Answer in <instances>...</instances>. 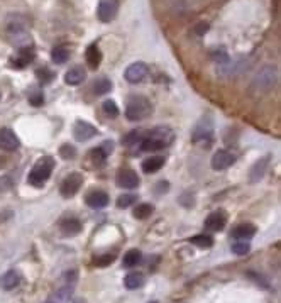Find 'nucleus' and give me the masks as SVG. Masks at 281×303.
I'll list each match as a JSON object with an SVG mask.
<instances>
[{"mask_svg":"<svg viewBox=\"0 0 281 303\" xmlns=\"http://www.w3.org/2000/svg\"><path fill=\"white\" fill-rule=\"evenodd\" d=\"M53 168H55V161H53V158H50V156H44V158H41L38 163L34 164L33 171L29 173L28 181L33 186H38L39 188V186L44 185V181L50 180Z\"/></svg>","mask_w":281,"mask_h":303,"instance_id":"nucleus-1","label":"nucleus"},{"mask_svg":"<svg viewBox=\"0 0 281 303\" xmlns=\"http://www.w3.org/2000/svg\"><path fill=\"white\" fill-rule=\"evenodd\" d=\"M151 110H153V107H151L149 100L146 97H131V100L127 102L126 107V117L131 122H139V120L149 117Z\"/></svg>","mask_w":281,"mask_h":303,"instance_id":"nucleus-2","label":"nucleus"},{"mask_svg":"<svg viewBox=\"0 0 281 303\" xmlns=\"http://www.w3.org/2000/svg\"><path fill=\"white\" fill-rule=\"evenodd\" d=\"M276 78H278V71H276L274 66H264V68L254 77L252 87L259 92H266L276 83Z\"/></svg>","mask_w":281,"mask_h":303,"instance_id":"nucleus-3","label":"nucleus"},{"mask_svg":"<svg viewBox=\"0 0 281 303\" xmlns=\"http://www.w3.org/2000/svg\"><path fill=\"white\" fill-rule=\"evenodd\" d=\"M82 183H83V176L80 175V173H70V175L61 181L60 193L63 195L65 198L73 197V195L80 190Z\"/></svg>","mask_w":281,"mask_h":303,"instance_id":"nucleus-4","label":"nucleus"},{"mask_svg":"<svg viewBox=\"0 0 281 303\" xmlns=\"http://www.w3.org/2000/svg\"><path fill=\"white\" fill-rule=\"evenodd\" d=\"M119 12V0H100L97 7V16L102 22H110Z\"/></svg>","mask_w":281,"mask_h":303,"instance_id":"nucleus-5","label":"nucleus"},{"mask_svg":"<svg viewBox=\"0 0 281 303\" xmlns=\"http://www.w3.org/2000/svg\"><path fill=\"white\" fill-rule=\"evenodd\" d=\"M115 181H117V185L120 188H136V186H139V176H137V173L134 171L131 168H122L117 171V176H115Z\"/></svg>","mask_w":281,"mask_h":303,"instance_id":"nucleus-6","label":"nucleus"},{"mask_svg":"<svg viewBox=\"0 0 281 303\" xmlns=\"http://www.w3.org/2000/svg\"><path fill=\"white\" fill-rule=\"evenodd\" d=\"M19 144H21L19 137L16 136V132L12 131V129H9V127L0 129V149L12 153V151H16L19 148Z\"/></svg>","mask_w":281,"mask_h":303,"instance_id":"nucleus-7","label":"nucleus"},{"mask_svg":"<svg viewBox=\"0 0 281 303\" xmlns=\"http://www.w3.org/2000/svg\"><path fill=\"white\" fill-rule=\"evenodd\" d=\"M124 77H126V80L129 83H139L148 77V66H146L144 63H141V61L129 65L126 73H124Z\"/></svg>","mask_w":281,"mask_h":303,"instance_id":"nucleus-8","label":"nucleus"},{"mask_svg":"<svg viewBox=\"0 0 281 303\" xmlns=\"http://www.w3.org/2000/svg\"><path fill=\"white\" fill-rule=\"evenodd\" d=\"M235 163V156L230 153V151L225 149H218L215 154L212 156V168L213 169H227L229 166Z\"/></svg>","mask_w":281,"mask_h":303,"instance_id":"nucleus-9","label":"nucleus"},{"mask_svg":"<svg viewBox=\"0 0 281 303\" xmlns=\"http://www.w3.org/2000/svg\"><path fill=\"white\" fill-rule=\"evenodd\" d=\"M73 136L77 141H88L97 136V127H93L88 122H83V120H78L73 127Z\"/></svg>","mask_w":281,"mask_h":303,"instance_id":"nucleus-10","label":"nucleus"},{"mask_svg":"<svg viewBox=\"0 0 281 303\" xmlns=\"http://www.w3.org/2000/svg\"><path fill=\"white\" fill-rule=\"evenodd\" d=\"M227 224V217L224 212H213L207 217L205 220V229L210 230V232H218L222 230Z\"/></svg>","mask_w":281,"mask_h":303,"instance_id":"nucleus-11","label":"nucleus"},{"mask_svg":"<svg viewBox=\"0 0 281 303\" xmlns=\"http://www.w3.org/2000/svg\"><path fill=\"white\" fill-rule=\"evenodd\" d=\"M87 205L90 208H105L107 205H109V195L105 193V191H92V193H88L87 197Z\"/></svg>","mask_w":281,"mask_h":303,"instance_id":"nucleus-12","label":"nucleus"},{"mask_svg":"<svg viewBox=\"0 0 281 303\" xmlns=\"http://www.w3.org/2000/svg\"><path fill=\"white\" fill-rule=\"evenodd\" d=\"M254 235H256V225L247 224V222H244V224L237 225L234 230H232V237H234V239H237V240L252 239Z\"/></svg>","mask_w":281,"mask_h":303,"instance_id":"nucleus-13","label":"nucleus"},{"mask_svg":"<svg viewBox=\"0 0 281 303\" xmlns=\"http://www.w3.org/2000/svg\"><path fill=\"white\" fill-rule=\"evenodd\" d=\"M33 60H34V50L29 46H26V48H21L19 50V55L14 58L12 65L17 66V68H24V66L33 63Z\"/></svg>","mask_w":281,"mask_h":303,"instance_id":"nucleus-14","label":"nucleus"},{"mask_svg":"<svg viewBox=\"0 0 281 303\" xmlns=\"http://www.w3.org/2000/svg\"><path fill=\"white\" fill-rule=\"evenodd\" d=\"M168 142H164L161 139H156V137H149L144 136L141 139V149L142 151H148V153H154V151H161L164 148H168Z\"/></svg>","mask_w":281,"mask_h":303,"instance_id":"nucleus-15","label":"nucleus"},{"mask_svg":"<svg viewBox=\"0 0 281 303\" xmlns=\"http://www.w3.org/2000/svg\"><path fill=\"white\" fill-rule=\"evenodd\" d=\"M164 156H151V158H148V159H144L142 161V171L144 173H156V171H159L163 166H164Z\"/></svg>","mask_w":281,"mask_h":303,"instance_id":"nucleus-16","label":"nucleus"},{"mask_svg":"<svg viewBox=\"0 0 281 303\" xmlns=\"http://www.w3.org/2000/svg\"><path fill=\"white\" fill-rule=\"evenodd\" d=\"M85 78H87V73H85L82 66H73V68L66 71L65 75V82L68 85H80L85 82Z\"/></svg>","mask_w":281,"mask_h":303,"instance_id":"nucleus-17","label":"nucleus"},{"mask_svg":"<svg viewBox=\"0 0 281 303\" xmlns=\"http://www.w3.org/2000/svg\"><path fill=\"white\" fill-rule=\"evenodd\" d=\"M19 283H21V274L16 269L7 271L2 276V279H0V284H2L4 289H14L16 286H19Z\"/></svg>","mask_w":281,"mask_h":303,"instance_id":"nucleus-18","label":"nucleus"},{"mask_svg":"<svg viewBox=\"0 0 281 303\" xmlns=\"http://www.w3.org/2000/svg\"><path fill=\"white\" fill-rule=\"evenodd\" d=\"M60 229L65 235H77L82 232V222L78 219H66L61 222Z\"/></svg>","mask_w":281,"mask_h":303,"instance_id":"nucleus-19","label":"nucleus"},{"mask_svg":"<svg viewBox=\"0 0 281 303\" xmlns=\"http://www.w3.org/2000/svg\"><path fill=\"white\" fill-rule=\"evenodd\" d=\"M87 63L92 70H97L102 63V53L97 44H92L87 50Z\"/></svg>","mask_w":281,"mask_h":303,"instance_id":"nucleus-20","label":"nucleus"},{"mask_svg":"<svg viewBox=\"0 0 281 303\" xmlns=\"http://www.w3.org/2000/svg\"><path fill=\"white\" fill-rule=\"evenodd\" d=\"M271 161V156H264L262 159H259L256 164H254V168L251 169V181H259L262 175L266 173V168L267 164Z\"/></svg>","mask_w":281,"mask_h":303,"instance_id":"nucleus-21","label":"nucleus"},{"mask_svg":"<svg viewBox=\"0 0 281 303\" xmlns=\"http://www.w3.org/2000/svg\"><path fill=\"white\" fill-rule=\"evenodd\" d=\"M212 126H197L195 127V131H193V141L195 142H205V141H208L210 142L212 141Z\"/></svg>","mask_w":281,"mask_h":303,"instance_id":"nucleus-22","label":"nucleus"},{"mask_svg":"<svg viewBox=\"0 0 281 303\" xmlns=\"http://www.w3.org/2000/svg\"><path fill=\"white\" fill-rule=\"evenodd\" d=\"M68 58H70V51L66 46H56L55 50L51 51V60H53V63H56V65L66 63Z\"/></svg>","mask_w":281,"mask_h":303,"instance_id":"nucleus-23","label":"nucleus"},{"mask_svg":"<svg viewBox=\"0 0 281 303\" xmlns=\"http://www.w3.org/2000/svg\"><path fill=\"white\" fill-rule=\"evenodd\" d=\"M124 284H126L127 289H137L144 284V276L141 273H129L124 279Z\"/></svg>","mask_w":281,"mask_h":303,"instance_id":"nucleus-24","label":"nucleus"},{"mask_svg":"<svg viewBox=\"0 0 281 303\" xmlns=\"http://www.w3.org/2000/svg\"><path fill=\"white\" fill-rule=\"evenodd\" d=\"M88 156H90L93 166L99 168V166H102V164H105L107 156H109V153H107L104 148H95V149H92L90 153H88Z\"/></svg>","mask_w":281,"mask_h":303,"instance_id":"nucleus-25","label":"nucleus"},{"mask_svg":"<svg viewBox=\"0 0 281 303\" xmlns=\"http://www.w3.org/2000/svg\"><path fill=\"white\" fill-rule=\"evenodd\" d=\"M141 257H142V252L139 249H131V251H127L126 256H124L122 264L126 266V268H132V266H136L137 262H141Z\"/></svg>","mask_w":281,"mask_h":303,"instance_id":"nucleus-26","label":"nucleus"},{"mask_svg":"<svg viewBox=\"0 0 281 303\" xmlns=\"http://www.w3.org/2000/svg\"><path fill=\"white\" fill-rule=\"evenodd\" d=\"M153 210H154L153 205L141 203V205H137V207L134 208V217H136V219H139V220H144V219H148L151 213H153Z\"/></svg>","mask_w":281,"mask_h":303,"instance_id":"nucleus-27","label":"nucleus"},{"mask_svg":"<svg viewBox=\"0 0 281 303\" xmlns=\"http://www.w3.org/2000/svg\"><path fill=\"white\" fill-rule=\"evenodd\" d=\"M190 242L195 244V246H198V247H202V249H205V247H212V246H213V239H212V235H208V234H198V235H195V237L190 239Z\"/></svg>","mask_w":281,"mask_h":303,"instance_id":"nucleus-28","label":"nucleus"},{"mask_svg":"<svg viewBox=\"0 0 281 303\" xmlns=\"http://www.w3.org/2000/svg\"><path fill=\"white\" fill-rule=\"evenodd\" d=\"M110 90H112V83L107 78H100L93 83V92H95L97 95H105V93H109Z\"/></svg>","mask_w":281,"mask_h":303,"instance_id":"nucleus-29","label":"nucleus"},{"mask_svg":"<svg viewBox=\"0 0 281 303\" xmlns=\"http://www.w3.org/2000/svg\"><path fill=\"white\" fill-rule=\"evenodd\" d=\"M137 202V195L134 193H126V195H120L119 200H117V207L119 208H127L131 207V205H134Z\"/></svg>","mask_w":281,"mask_h":303,"instance_id":"nucleus-30","label":"nucleus"},{"mask_svg":"<svg viewBox=\"0 0 281 303\" xmlns=\"http://www.w3.org/2000/svg\"><path fill=\"white\" fill-rule=\"evenodd\" d=\"M102 109H104V112L109 115L110 119H115L119 115V107L114 100H105L104 105H102Z\"/></svg>","mask_w":281,"mask_h":303,"instance_id":"nucleus-31","label":"nucleus"},{"mask_svg":"<svg viewBox=\"0 0 281 303\" xmlns=\"http://www.w3.org/2000/svg\"><path fill=\"white\" fill-rule=\"evenodd\" d=\"M249 249H251V246H249L246 240H237V242L232 246V252L237 254V256H244V254L249 252Z\"/></svg>","mask_w":281,"mask_h":303,"instance_id":"nucleus-32","label":"nucleus"},{"mask_svg":"<svg viewBox=\"0 0 281 303\" xmlns=\"http://www.w3.org/2000/svg\"><path fill=\"white\" fill-rule=\"evenodd\" d=\"M60 154L63 159H73L75 156H77V149H75L71 144H63L60 148Z\"/></svg>","mask_w":281,"mask_h":303,"instance_id":"nucleus-33","label":"nucleus"},{"mask_svg":"<svg viewBox=\"0 0 281 303\" xmlns=\"http://www.w3.org/2000/svg\"><path fill=\"white\" fill-rule=\"evenodd\" d=\"M114 259H115L114 254H105V256L97 257V259H95V264H97V266H100V268H104V266H109Z\"/></svg>","mask_w":281,"mask_h":303,"instance_id":"nucleus-34","label":"nucleus"},{"mask_svg":"<svg viewBox=\"0 0 281 303\" xmlns=\"http://www.w3.org/2000/svg\"><path fill=\"white\" fill-rule=\"evenodd\" d=\"M29 104L34 105V107H39L44 104V95L43 92H38V93H31L29 95Z\"/></svg>","mask_w":281,"mask_h":303,"instance_id":"nucleus-35","label":"nucleus"},{"mask_svg":"<svg viewBox=\"0 0 281 303\" xmlns=\"http://www.w3.org/2000/svg\"><path fill=\"white\" fill-rule=\"evenodd\" d=\"M38 78L41 80L43 83H48V82H51V80L55 78V73H51V71L48 70V68H44V70H38Z\"/></svg>","mask_w":281,"mask_h":303,"instance_id":"nucleus-36","label":"nucleus"},{"mask_svg":"<svg viewBox=\"0 0 281 303\" xmlns=\"http://www.w3.org/2000/svg\"><path fill=\"white\" fill-rule=\"evenodd\" d=\"M137 139H141V134L137 131H134V132H131V134H127L126 137H124V144L126 146H131V144H134V142H136Z\"/></svg>","mask_w":281,"mask_h":303,"instance_id":"nucleus-37","label":"nucleus"},{"mask_svg":"<svg viewBox=\"0 0 281 303\" xmlns=\"http://www.w3.org/2000/svg\"><path fill=\"white\" fill-rule=\"evenodd\" d=\"M46 303H55V301H46Z\"/></svg>","mask_w":281,"mask_h":303,"instance_id":"nucleus-38","label":"nucleus"}]
</instances>
